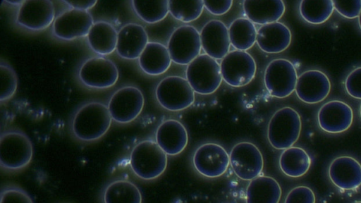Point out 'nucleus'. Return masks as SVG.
I'll list each match as a JSON object with an SVG mask.
<instances>
[{
    "instance_id": "c756f323",
    "label": "nucleus",
    "mask_w": 361,
    "mask_h": 203,
    "mask_svg": "<svg viewBox=\"0 0 361 203\" xmlns=\"http://www.w3.org/2000/svg\"><path fill=\"white\" fill-rule=\"evenodd\" d=\"M131 5L137 17L148 24L163 20L169 13L168 0H133Z\"/></svg>"
},
{
    "instance_id": "f257e3e1",
    "label": "nucleus",
    "mask_w": 361,
    "mask_h": 203,
    "mask_svg": "<svg viewBox=\"0 0 361 203\" xmlns=\"http://www.w3.org/2000/svg\"><path fill=\"white\" fill-rule=\"evenodd\" d=\"M111 121L106 105L99 102H89L75 111L70 128L75 139L90 142L102 137L109 130Z\"/></svg>"
},
{
    "instance_id": "6e6552de",
    "label": "nucleus",
    "mask_w": 361,
    "mask_h": 203,
    "mask_svg": "<svg viewBox=\"0 0 361 203\" xmlns=\"http://www.w3.org/2000/svg\"><path fill=\"white\" fill-rule=\"evenodd\" d=\"M222 79L230 86L240 87L248 85L255 78L257 65L247 51H229L220 63Z\"/></svg>"
},
{
    "instance_id": "37998d69",
    "label": "nucleus",
    "mask_w": 361,
    "mask_h": 203,
    "mask_svg": "<svg viewBox=\"0 0 361 203\" xmlns=\"http://www.w3.org/2000/svg\"><path fill=\"white\" fill-rule=\"evenodd\" d=\"M354 203H361V201L355 202Z\"/></svg>"
},
{
    "instance_id": "5701e85b",
    "label": "nucleus",
    "mask_w": 361,
    "mask_h": 203,
    "mask_svg": "<svg viewBox=\"0 0 361 203\" xmlns=\"http://www.w3.org/2000/svg\"><path fill=\"white\" fill-rule=\"evenodd\" d=\"M243 9L247 18L260 25L278 22L283 16L286 6L281 0H246Z\"/></svg>"
},
{
    "instance_id": "0eeeda50",
    "label": "nucleus",
    "mask_w": 361,
    "mask_h": 203,
    "mask_svg": "<svg viewBox=\"0 0 361 203\" xmlns=\"http://www.w3.org/2000/svg\"><path fill=\"white\" fill-rule=\"evenodd\" d=\"M297 70L289 60L276 59L267 66L264 82L268 92L274 97L282 99L290 96L295 89Z\"/></svg>"
},
{
    "instance_id": "bb28decb",
    "label": "nucleus",
    "mask_w": 361,
    "mask_h": 203,
    "mask_svg": "<svg viewBox=\"0 0 361 203\" xmlns=\"http://www.w3.org/2000/svg\"><path fill=\"white\" fill-rule=\"evenodd\" d=\"M118 32L112 24L100 20L94 23L87 41L90 48L100 56L111 54L116 49Z\"/></svg>"
},
{
    "instance_id": "f3484780",
    "label": "nucleus",
    "mask_w": 361,
    "mask_h": 203,
    "mask_svg": "<svg viewBox=\"0 0 361 203\" xmlns=\"http://www.w3.org/2000/svg\"><path fill=\"white\" fill-rule=\"evenodd\" d=\"M353 121L352 108L340 100H331L324 104L317 113L319 126L322 130L331 134L347 130Z\"/></svg>"
},
{
    "instance_id": "a211bd4d",
    "label": "nucleus",
    "mask_w": 361,
    "mask_h": 203,
    "mask_svg": "<svg viewBox=\"0 0 361 203\" xmlns=\"http://www.w3.org/2000/svg\"><path fill=\"white\" fill-rule=\"evenodd\" d=\"M202 49L205 54L216 59H223L229 52L231 42L228 28L221 20L207 22L200 32Z\"/></svg>"
},
{
    "instance_id": "f8f14e48",
    "label": "nucleus",
    "mask_w": 361,
    "mask_h": 203,
    "mask_svg": "<svg viewBox=\"0 0 361 203\" xmlns=\"http://www.w3.org/2000/svg\"><path fill=\"white\" fill-rule=\"evenodd\" d=\"M192 164L195 171L208 178L223 176L230 165V157L226 150L216 143H205L195 151Z\"/></svg>"
},
{
    "instance_id": "f03ea898",
    "label": "nucleus",
    "mask_w": 361,
    "mask_h": 203,
    "mask_svg": "<svg viewBox=\"0 0 361 203\" xmlns=\"http://www.w3.org/2000/svg\"><path fill=\"white\" fill-rule=\"evenodd\" d=\"M167 163V154L151 140L140 141L130 154V170L143 180H153L161 176L166 169Z\"/></svg>"
},
{
    "instance_id": "2f4dec72",
    "label": "nucleus",
    "mask_w": 361,
    "mask_h": 203,
    "mask_svg": "<svg viewBox=\"0 0 361 203\" xmlns=\"http://www.w3.org/2000/svg\"><path fill=\"white\" fill-rule=\"evenodd\" d=\"M204 8L202 0H170L171 15L183 23H190L200 17Z\"/></svg>"
},
{
    "instance_id": "cd10ccee",
    "label": "nucleus",
    "mask_w": 361,
    "mask_h": 203,
    "mask_svg": "<svg viewBox=\"0 0 361 203\" xmlns=\"http://www.w3.org/2000/svg\"><path fill=\"white\" fill-rule=\"evenodd\" d=\"M279 165L281 171L290 178H299L305 175L311 166V159L301 147H290L284 149L280 155Z\"/></svg>"
},
{
    "instance_id": "c85d7f7f",
    "label": "nucleus",
    "mask_w": 361,
    "mask_h": 203,
    "mask_svg": "<svg viewBox=\"0 0 361 203\" xmlns=\"http://www.w3.org/2000/svg\"><path fill=\"white\" fill-rule=\"evenodd\" d=\"M257 30L255 24L247 18L235 19L228 27L231 45L235 50L250 49L257 41Z\"/></svg>"
},
{
    "instance_id": "20e7f679",
    "label": "nucleus",
    "mask_w": 361,
    "mask_h": 203,
    "mask_svg": "<svg viewBox=\"0 0 361 203\" xmlns=\"http://www.w3.org/2000/svg\"><path fill=\"white\" fill-rule=\"evenodd\" d=\"M301 129L299 113L291 107H283L270 118L267 127L268 141L274 149L284 150L298 141Z\"/></svg>"
},
{
    "instance_id": "aec40b11",
    "label": "nucleus",
    "mask_w": 361,
    "mask_h": 203,
    "mask_svg": "<svg viewBox=\"0 0 361 203\" xmlns=\"http://www.w3.org/2000/svg\"><path fill=\"white\" fill-rule=\"evenodd\" d=\"M148 42V35L141 25L127 23L118 32L116 51L123 59H138Z\"/></svg>"
},
{
    "instance_id": "c9c22d12",
    "label": "nucleus",
    "mask_w": 361,
    "mask_h": 203,
    "mask_svg": "<svg viewBox=\"0 0 361 203\" xmlns=\"http://www.w3.org/2000/svg\"><path fill=\"white\" fill-rule=\"evenodd\" d=\"M334 10L348 19L358 18L361 12V0L333 1Z\"/></svg>"
},
{
    "instance_id": "2eb2a0df",
    "label": "nucleus",
    "mask_w": 361,
    "mask_h": 203,
    "mask_svg": "<svg viewBox=\"0 0 361 203\" xmlns=\"http://www.w3.org/2000/svg\"><path fill=\"white\" fill-rule=\"evenodd\" d=\"M53 1L49 0L23 1L16 15V23L32 31H41L53 24L56 18Z\"/></svg>"
},
{
    "instance_id": "6ab92c4d",
    "label": "nucleus",
    "mask_w": 361,
    "mask_h": 203,
    "mask_svg": "<svg viewBox=\"0 0 361 203\" xmlns=\"http://www.w3.org/2000/svg\"><path fill=\"white\" fill-rule=\"evenodd\" d=\"M328 174L332 183L341 190H352L361 185V164L353 157H336L331 162Z\"/></svg>"
},
{
    "instance_id": "ea45409f",
    "label": "nucleus",
    "mask_w": 361,
    "mask_h": 203,
    "mask_svg": "<svg viewBox=\"0 0 361 203\" xmlns=\"http://www.w3.org/2000/svg\"><path fill=\"white\" fill-rule=\"evenodd\" d=\"M4 2L20 6L23 4V1H6Z\"/></svg>"
},
{
    "instance_id": "f704fd0d",
    "label": "nucleus",
    "mask_w": 361,
    "mask_h": 203,
    "mask_svg": "<svg viewBox=\"0 0 361 203\" xmlns=\"http://www.w3.org/2000/svg\"><path fill=\"white\" fill-rule=\"evenodd\" d=\"M316 197L311 188L304 185L297 186L287 194L284 203H315Z\"/></svg>"
},
{
    "instance_id": "9d476101",
    "label": "nucleus",
    "mask_w": 361,
    "mask_h": 203,
    "mask_svg": "<svg viewBox=\"0 0 361 203\" xmlns=\"http://www.w3.org/2000/svg\"><path fill=\"white\" fill-rule=\"evenodd\" d=\"M145 104L141 90L135 86H125L117 90L111 97L108 109L113 121L128 123L140 114Z\"/></svg>"
},
{
    "instance_id": "4c0bfd02",
    "label": "nucleus",
    "mask_w": 361,
    "mask_h": 203,
    "mask_svg": "<svg viewBox=\"0 0 361 203\" xmlns=\"http://www.w3.org/2000/svg\"><path fill=\"white\" fill-rule=\"evenodd\" d=\"M232 0H207L204 1V8L214 16H221L226 13L233 5Z\"/></svg>"
},
{
    "instance_id": "79ce46f5",
    "label": "nucleus",
    "mask_w": 361,
    "mask_h": 203,
    "mask_svg": "<svg viewBox=\"0 0 361 203\" xmlns=\"http://www.w3.org/2000/svg\"><path fill=\"white\" fill-rule=\"evenodd\" d=\"M360 118H361V104H360Z\"/></svg>"
},
{
    "instance_id": "7ed1b4c3",
    "label": "nucleus",
    "mask_w": 361,
    "mask_h": 203,
    "mask_svg": "<svg viewBox=\"0 0 361 203\" xmlns=\"http://www.w3.org/2000/svg\"><path fill=\"white\" fill-rule=\"evenodd\" d=\"M33 156L30 137L18 129H8L0 136V166L6 172H16L26 168Z\"/></svg>"
},
{
    "instance_id": "a19ab883",
    "label": "nucleus",
    "mask_w": 361,
    "mask_h": 203,
    "mask_svg": "<svg viewBox=\"0 0 361 203\" xmlns=\"http://www.w3.org/2000/svg\"><path fill=\"white\" fill-rule=\"evenodd\" d=\"M358 24H359V27H360V28L361 30V12H360V15L358 16Z\"/></svg>"
},
{
    "instance_id": "ddd939ff",
    "label": "nucleus",
    "mask_w": 361,
    "mask_h": 203,
    "mask_svg": "<svg viewBox=\"0 0 361 203\" xmlns=\"http://www.w3.org/2000/svg\"><path fill=\"white\" fill-rule=\"evenodd\" d=\"M78 75L85 86L106 89L116 83L119 73L113 61L103 56H94L83 62Z\"/></svg>"
},
{
    "instance_id": "423d86ee",
    "label": "nucleus",
    "mask_w": 361,
    "mask_h": 203,
    "mask_svg": "<svg viewBox=\"0 0 361 203\" xmlns=\"http://www.w3.org/2000/svg\"><path fill=\"white\" fill-rule=\"evenodd\" d=\"M155 95L159 104L171 111L184 110L195 102V92L188 81L176 75L162 79L156 87Z\"/></svg>"
},
{
    "instance_id": "7c9ffc66",
    "label": "nucleus",
    "mask_w": 361,
    "mask_h": 203,
    "mask_svg": "<svg viewBox=\"0 0 361 203\" xmlns=\"http://www.w3.org/2000/svg\"><path fill=\"white\" fill-rule=\"evenodd\" d=\"M334 10L332 0H303L299 4L301 17L312 25H319L327 21Z\"/></svg>"
},
{
    "instance_id": "58836bf2",
    "label": "nucleus",
    "mask_w": 361,
    "mask_h": 203,
    "mask_svg": "<svg viewBox=\"0 0 361 203\" xmlns=\"http://www.w3.org/2000/svg\"><path fill=\"white\" fill-rule=\"evenodd\" d=\"M70 8L87 11L92 8L97 4V1H64Z\"/></svg>"
},
{
    "instance_id": "dca6fc26",
    "label": "nucleus",
    "mask_w": 361,
    "mask_h": 203,
    "mask_svg": "<svg viewBox=\"0 0 361 203\" xmlns=\"http://www.w3.org/2000/svg\"><path fill=\"white\" fill-rule=\"evenodd\" d=\"M329 77L319 70H308L298 77L295 89L298 99L306 104H317L324 100L331 91Z\"/></svg>"
},
{
    "instance_id": "412c9836",
    "label": "nucleus",
    "mask_w": 361,
    "mask_h": 203,
    "mask_svg": "<svg viewBox=\"0 0 361 203\" xmlns=\"http://www.w3.org/2000/svg\"><path fill=\"white\" fill-rule=\"evenodd\" d=\"M155 142L167 155L176 156L185 149L188 142V134L185 127L180 121L168 119L157 128Z\"/></svg>"
},
{
    "instance_id": "39448f33",
    "label": "nucleus",
    "mask_w": 361,
    "mask_h": 203,
    "mask_svg": "<svg viewBox=\"0 0 361 203\" xmlns=\"http://www.w3.org/2000/svg\"><path fill=\"white\" fill-rule=\"evenodd\" d=\"M185 76L194 92L202 95L215 92L223 80L220 63L206 54L199 55L188 65Z\"/></svg>"
},
{
    "instance_id": "4468645a",
    "label": "nucleus",
    "mask_w": 361,
    "mask_h": 203,
    "mask_svg": "<svg viewBox=\"0 0 361 203\" xmlns=\"http://www.w3.org/2000/svg\"><path fill=\"white\" fill-rule=\"evenodd\" d=\"M93 24V18L89 11L69 8L56 16L52 24V32L57 38L71 41L87 37Z\"/></svg>"
},
{
    "instance_id": "e433bc0d",
    "label": "nucleus",
    "mask_w": 361,
    "mask_h": 203,
    "mask_svg": "<svg viewBox=\"0 0 361 203\" xmlns=\"http://www.w3.org/2000/svg\"><path fill=\"white\" fill-rule=\"evenodd\" d=\"M344 85L350 97L361 99V66L355 68L347 75Z\"/></svg>"
},
{
    "instance_id": "473e14b6",
    "label": "nucleus",
    "mask_w": 361,
    "mask_h": 203,
    "mask_svg": "<svg viewBox=\"0 0 361 203\" xmlns=\"http://www.w3.org/2000/svg\"><path fill=\"white\" fill-rule=\"evenodd\" d=\"M0 100L7 101L16 92L18 87V76L15 70L6 61L0 63Z\"/></svg>"
},
{
    "instance_id": "1a4fd4ad",
    "label": "nucleus",
    "mask_w": 361,
    "mask_h": 203,
    "mask_svg": "<svg viewBox=\"0 0 361 203\" xmlns=\"http://www.w3.org/2000/svg\"><path fill=\"white\" fill-rule=\"evenodd\" d=\"M167 48L173 63L188 65L200 55V33L192 25H180L171 33Z\"/></svg>"
},
{
    "instance_id": "72a5a7b5",
    "label": "nucleus",
    "mask_w": 361,
    "mask_h": 203,
    "mask_svg": "<svg viewBox=\"0 0 361 203\" xmlns=\"http://www.w3.org/2000/svg\"><path fill=\"white\" fill-rule=\"evenodd\" d=\"M0 195V203H34L25 190L14 185H6L2 187Z\"/></svg>"
},
{
    "instance_id": "b1692460",
    "label": "nucleus",
    "mask_w": 361,
    "mask_h": 203,
    "mask_svg": "<svg viewBox=\"0 0 361 203\" xmlns=\"http://www.w3.org/2000/svg\"><path fill=\"white\" fill-rule=\"evenodd\" d=\"M99 198L101 203H142L138 187L124 178H114L106 183Z\"/></svg>"
},
{
    "instance_id": "4be33fe9",
    "label": "nucleus",
    "mask_w": 361,
    "mask_h": 203,
    "mask_svg": "<svg viewBox=\"0 0 361 203\" xmlns=\"http://www.w3.org/2000/svg\"><path fill=\"white\" fill-rule=\"evenodd\" d=\"M292 34L290 29L280 22L262 25L257 30V44L261 50L269 54H279L290 44Z\"/></svg>"
},
{
    "instance_id": "9b49d317",
    "label": "nucleus",
    "mask_w": 361,
    "mask_h": 203,
    "mask_svg": "<svg viewBox=\"0 0 361 203\" xmlns=\"http://www.w3.org/2000/svg\"><path fill=\"white\" fill-rule=\"evenodd\" d=\"M229 157L233 171L241 180L250 181L259 176L263 170V156L252 142L237 143L231 149Z\"/></svg>"
},
{
    "instance_id": "a878e982",
    "label": "nucleus",
    "mask_w": 361,
    "mask_h": 203,
    "mask_svg": "<svg viewBox=\"0 0 361 203\" xmlns=\"http://www.w3.org/2000/svg\"><path fill=\"white\" fill-rule=\"evenodd\" d=\"M282 190L274 178L259 176L250 180L245 192V203H279Z\"/></svg>"
},
{
    "instance_id": "393cba45",
    "label": "nucleus",
    "mask_w": 361,
    "mask_h": 203,
    "mask_svg": "<svg viewBox=\"0 0 361 203\" xmlns=\"http://www.w3.org/2000/svg\"><path fill=\"white\" fill-rule=\"evenodd\" d=\"M171 59L167 47L156 42H149L138 58L140 69L149 75H159L168 70Z\"/></svg>"
}]
</instances>
